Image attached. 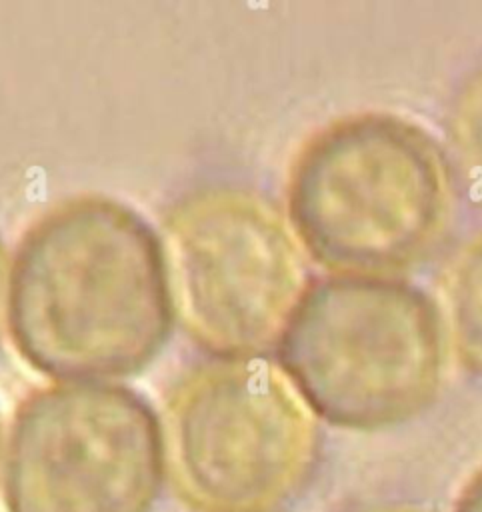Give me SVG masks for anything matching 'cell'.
<instances>
[{
  "label": "cell",
  "instance_id": "obj_7",
  "mask_svg": "<svg viewBox=\"0 0 482 512\" xmlns=\"http://www.w3.org/2000/svg\"><path fill=\"white\" fill-rule=\"evenodd\" d=\"M438 310L456 358L482 374V232L464 242L442 268Z\"/></svg>",
  "mask_w": 482,
  "mask_h": 512
},
{
  "label": "cell",
  "instance_id": "obj_13",
  "mask_svg": "<svg viewBox=\"0 0 482 512\" xmlns=\"http://www.w3.org/2000/svg\"><path fill=\"white\" fill-rule=\"evenodd\" d=\"M266 512H284V510H266Z\"/></svg>",
  "mask_w": 482,
  "mask_h": 512
},
{
  "label": "cell",
  "instance_id": "obj_9",
  "mask_svg": "<svg viewBox=\"0 0 482 512\" xmlns=\"http://www.w3.org/2000/svg\"><path fill=\"white\" fill-rule=\"evenodd\" d=\"M450 512H482V466L460 486Z\"/></svg>",
  "mask_w": 482,
  "mask_h": 512
},
{
  "label": "cell",
  "instance_id": "obj_2",
  "mask_svg": "<svg viewBox=\"0 0 482 512\" xmlns=\"http://www.w3.org/2000/svg\"><path fill=\"white\" fill-rule=\"evenodd\" d=\"M456 212L448 154L418 122L384 110L338 116L296 150L288 224L338 274L396 276L430 260Z\"/></svg>",
  "mask_w": 482,
  "mask_h": 512
},
{
  "label": "cell",
  "instance_id": "obj_10",
  "mask_svg": "<svg viewBox=\"0 0 482 512\" xmlns=\"http://www.w3.org/2000/svg\"><path fill=\"white\" fill-rule=\"evenodd\" d=\"M8 260L4 254V246L0 242V328H2V316H4V306H6V296H8Z\"/></svg>",
  "mask_w": 482,
  "mask_h": 512
},
{
  "label": "cell",
  "instance_id": "obj_4",
  "mask_svg": "<svg viewBox=\"0 0 482 512\" xmlns=\"http://www.w3.org/2000/svg\"><path fill=\"white\" fill-rule=\"evenodd\" d=\"M166 480L192 512L282 510L320 456L316 416L268 356L188 370L162 412Z\"/></svg>",
  "mask_w": 482,
  "mask_h": 512
},
{
  "label": "cell",
  "instance_id": "obj_1",
  "mask_svg": "<svg viewBox=\"0 0 482 512\" xmlns=\"http://www.w3.org/2000/svg\"><path fill=\"white\" fill-rule=\"evenodd\" d=\"M172 318L162 242L126 204L74 196L20 238L6 320L34 370L62 382L132 376L162 350Z\"/></svg>",
  "mask_w": 482,
  "mask_h": 512
},
{
  "label": "cell",
  "instance_id": "obj_8",
  "mask_svg": "<svg viewBox=\"0 0 482 512\" xmlns=\"http://www.w3.org/2000/svg\"><path fill=\"white\" fill-rule=\"evenodd\" d=\"M448 134L460 168L482 200V70L474 72L456 92Z\"/></svg>",
  "mask_w": 482,
  "mask_h": 512
},
{
  "label": "cell",
  "instance_id": "obj_5",
  "mask_svg": "<svg viewBox=\"0 0 482 512\" xmlns=\"http://www.w3.org/2000/svg\"><path fill=\"white\" fill-rule=\"evenodd\" d=\"M162 252L174 314L214 358L266 356L308 286L304 250L264 196L206 186L164 214Z\"/></svg>",
  "mask_w": 482,
  "mask_h": 512
},
{
  "label": "cell",
  "instance_id": "obj_6",
  "mask_svg": "<svg viewBox=\"0 0 482 512\" xmlns=\"http://www.w3.org/2000/svg\"><path fill=\"white\" fill-rule=\"evenodd\" d=\"M164 484L162 422L138 392L60 382L16 406L0 460L6 512H152Z\"/></svg>",
  "mask_w": 482,
  "mask_h": 512
},
{
  "label": "cell",
  "instance_id": "obj_11",
  "mask_svg": "<svg viewBox=\"0 0 482 512\" xmlns=\"http://www.w3.org/2000/svg\"><path fill=\"white\" fill-rule=\"evenodd\" d=\"M368 512H422V510L408 508V506H386V508H376V510H368Z\"/></svg>",
  "mask_w": 482,
  "mask_h": 512
},
{
  "label": "cell",
  "instance_id": "obj_12",
  "mask_svg": "<svg viewBox=\"0 0 482 512\" xmlns=\"http://www.w3.org/2000/svg\"><path fill=\"white\" fill-rule=\"evenodd\" d=\"M2 446H4V440H2V432H0V460H2Z\"/></svg>",
  "mask_w": 482,
  "mask_h": 512
},
{
  "label": "cell",
  "instance_id": "obj_3",
  "mask_svg": "<svg viewBox=\"0 0 482 512\" xmlns=\"http://www.w3.org/2000/svg\"><path fill=\"white\" fill-rule=\"evenodd\" d=\"M448 336L438 304L396 276L312 278L278 342V364L316 420L372 432L440 394Z\"/></svg>",
  "mask_w": 482,
  "mask_h": 512
}]
</instances>
